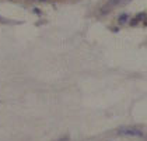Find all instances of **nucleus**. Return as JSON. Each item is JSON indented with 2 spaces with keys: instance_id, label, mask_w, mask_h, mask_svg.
I'll list each match as a JSON object with an SVG mask.
<instances>
[{
  "instance_id": "39448f33",
  "label": "nucleus",
  "mask_w": 147,
  "mask_h": 141,
  "mask_svg": "<svg viewBox=\"0 0 147 141\" xmlns=\"http://www.w3.org/2000/svg\"><path fill=\"white\" fill-rule=\"evenodd\" d=\"M41 1H45V0H41Z\"/></svg>"
},
{
  "instance_id": "7ed1b4c3",
  "label": "nucleus",
  "mask_w": 147,
  "mask_h": 141,
  "mask_svg": "<svg viewBox=\"0 0 147 141\" xmlns=\"http://www.w3.org/2000/svg\"><path fill=\"white\" fill-rule=\"evenodd\" d=\"M127 20H129V15H127L126 13H123V14H121V15H119L118 22H119V24H126V22H127Z\"/></svg>"
},
{
  "instance_id": "f03ea898",
  "label": "nucleus",
  "mask_w": 147,
  "mask_h": 141,
  "mask_svg": "<svg viewBox=\"0 0 147 141\" xmlns=\"http://www.w3.org/2000/svg\"><path fill=\"white\" fill-rule=\"evenodd\" d=\"M119 1H121V0H108V1L105 3V6L102 7L101 13H102V14H107V13H109V11L112 10L113 7H115L118 3H119Z\"/></svg>"
},
{
  "instance_id": "f257e3e1",
  "label": "nucleus",
  "mask_w": 147,
  "mask_h": 141,
  "mask_svg": "<svg viewBox=\"0 0 147 141\" xmlns=\"http://www.w3.org/2000/svg\"><path fill=\"white\" fill-rule=\"evenodd\" d=\"M122 136H129V137H142L143 131H140L139 129H132V127H126V129H121L118 131Z\"/></svg>"
},
{
  "instance_id": "20e7f679",
  "label": "nucleus",
  "mask_w": 147,
  "mask_h": 141,
  "mask_svg": "<svg viewBox=\"0 0 147 141\" xmlns=\"http://www.w3.org/2000/svg\"><path fill=\"white\" fill-rule=\"evenodd\" d=\"M1 20H3V18H1V17H0V21H1Z\"/></svg>"
}]
</instances>
